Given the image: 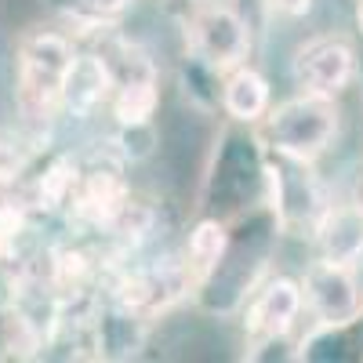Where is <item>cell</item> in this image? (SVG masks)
<instances>
[{"label": "cell", "mask_w": 363, "mask_h": 363, "mask_svg": "<svg viewBox=\"0 0 363 363\" xmlns=\"http://www.w3.org/2000/svg\"><path fill=\"white\" fill-rule=\"evenodd\" d=\"M73 48L58 33H29L18 48V84L15 102L26 124H51L55 109L62 106V87L73 66Z\"/></svg>", "instance_id": "obj_1"}, {"label": "cell", "mask_w": 363, "mask_h": 363, "mask_svg": "<svg viewBox=\"0 0 363 363\" xmlns=\"http://www.w3.org/2000/svg\"><path fill=\"white\" fill-rule=\"evenodd\" d=\"M338 131V106L335 95H316L306 91L284 106H277L265 120V135L277 145V153L291 160H316L330 145Z\"/></svg>", "instance_id": "obj_2"}, {"label": "cell", "mask_w": 363, "mask_h": 363, "mask_svg": "<svg viewBox=\"0 0 363 363\" xmlns=\"http://www.w3.org/2000/svg\"><path fill=\"white\" fill-rule=\"evenodd\" d=\"M186 33L196 55L215 69H236L251 51L247 22L222 0H196L186 15Z\"/></svg>", "instance_id": "obj_3"}, {"label": "cell", "mask_w": 363, "mask_h": 363, "mask_svg": "<svg viewBox=\"0 0 363 363\" xmlns=\"http://www.w3.org/2000/svg\"><path fill=\"white\" fill-rule=\"evenodd\" d=\"M301 298L327 327H345L363 313V291L345 262L330 258L313 262L306 272V284H301Z\"/></svg>", "instance_id": "obj_4"}, {"label": "cell", "mask_w": 363, "mask_h": 363, "mask_svg": "<svg viewBox=\"0 0 363 363\" xmlns=\"http://www.w3.org/2000/svg\"><path fill=\"white\" fill-rule=\"evenodd\" d=\"M356 73V51L342 37H316L294 51V80L301 91L316 95H338L349 87Z\"/></svg>", "instance_id": "obj_5"}, {"label": "cell", "mask_w": 363, "mask_h": 363, "mask_svg": "<svg viewBox=\"0 0 363 363\" xmlns=\"http://www.w3.org/2000/svg\"><path fill=\"white\" fill-rule=\"evenodd\" d=\"M113 87V73L106 66L102 55H77L73 66H69V77H66V87H62V106L77 116L91 113Z\"/></svg>", "instance_id": "obj_6"}, {"label": "cell", "mask_w": 363, "mask_h": 363, "mask_svg": "<svg viewBox=\"0 0 363 363\" xmlns=\"http://www.w3.org/2000/svg\"><path fill=\"white\" fill-rule=\"evenodd\" d=\"M301 306H306V298H301V287L294 280H272L262 298L255 301V309H251V323L255 330H262L265 338H284L287 330L294 327Z\"/></svg>", "instance_id": "obj_7"}, {"label": "cell", "mask_w": 363, "mask_h": 363, "mask_svg": "<svg viewBox=\"0 0 363 363\" xmlns=\"http://www.w3.org/2000/svg\"><path fill=\"white\" fill-rule=\"evenodd\" d=\"M320 244L323 258L330 262H359L363 258V207H342L335 215H327L320 225Z\"/></svg>", "instance_id": "obj_8"}, {"label": "cell", "mask_w": 363, "mask_h": 363, "mask_svg": "<svg viewBox=\"0 0 363 363\" xmlns=\"http://www.w3.org/2000/svg\"><path fill=\"white\" fill-rule=\"evenodd\" d=\"M222 102L229 109L233 120H244V124H251V120H262L269 113V84L262 73L247 69V66H236L225 80V91H222Z\"/></svg>", "instance_id": "obj_9"}, {"label": "cell", "mask_w": 363, "mask_h": 363, "mask_svg": "<svg viewBox=\"0 0 363 363\" xmlns=\"http://www.w3.org/2000/svg\"><path fill=\"white\" fill-rule=\"evenodd\" d=\"M157 109V80H131V84H116L113 95V113L120 124L138 128L145 124Z\"/></svg>", "instance_id": "obj_10"}, {"label": "cell", "mask_w": 363, "mask_h": 363, "mask_svg": "<svg viewBox=\"0 0 363 363\" xmlns=\"http://www.w3.org/2000/svg\"><path fill=\"white\" fill-rule=\"evenodd\" d=\"M225 251V229L218 222H200L196 233L189 236V258L200 269H211Z\"/></svg>", "instance_id": "obj_11"}, {"label": "cell", "mask_w": 363, "mask_h": 363, "mask_svg": "<svg viewBox=\"0 0 363 363\" xmlns=\"http://www.w3.org/2000/svg\"><path fill=\"white\" fill-rule=\"evenodd\" d=\"M18 167H22L18 149L8 145V142H0V186H4V182H11V178L18 174Z\"/></svg>", "instance_id": "obj_12"}, {"label": "cell", "mask_w": 363, "mask_h": 363, "mask_svg": "<svg viewBox=\"0 0 363 363\" xmlns=\"http://www.w3.org/2000/svg\"><path fill=\"white\" fill-rule=\"evenodd\" d=\"M84 4L102 18H116V15H124L131 8V0H84Z\"/></svg>", "instance_id": "obj_13"}, {"label": "cell", "mask_w": 363, "mask_h": 363, "mask_svg": "<svg viewBox=\"0 0 363 363\" xmlns=\"http://www.w3.org/2000/svg\"><path fill=\"white\" fill-rule=\"evenodd\" d=\"M277 11H284V15H291V18H301V15H309V8H313V0H269Z\"/></svg>", "instance_id": "obj_14"}, {"label": "cell", "mask_w": 363, "mask_h": 363, "mask_svg": "<svg viewBox=\"0 0 363 363\" xmlns=\"http://www.w3.org/2000/svg\"><path fill=\"white\" fill-rule=\"evenodd\" d=\"M356 22H359V29H363V0H359V8H356Z\"/></svg>", "instance_id": "obj_15"}]
</instances>
